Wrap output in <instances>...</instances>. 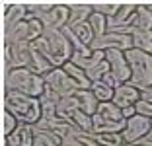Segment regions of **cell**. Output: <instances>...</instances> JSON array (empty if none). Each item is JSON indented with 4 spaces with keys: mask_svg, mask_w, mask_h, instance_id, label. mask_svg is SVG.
Wrapping results in <instances>:
<instances>
[{
    "mask_svg": "<svg viewBox=\"0 0 152 146\" xmlns=\"http://www.w3.org/2000/svg\"><path fill=\"white\" fill-rule=\"evenodd\" d=\"M33 45L55 68H63L66 62H70L72 53H74L63 29H45V33Z\"/></svg>",
    "mask_w": 152,
    "mask_h": 146,
    "instance_id": "1",
    "label": "cell"
},
{
    "mask_svg": "<svg viewBox=\"0 0 152 146\" xmlns=\"http://www.w3.org/2000/svg\"><path fill=\"white\" fill-rule=\"evenodd\" d=\"M4 109L10 111L20 123L37 125L41 119V99L20 92H6Z\"/></svg>",
    "mask_w": 152,
    "mask_h": 146,
    "instance_id": "2",
    "label": "cell"
},
{
    "mask_svg": "<svg viewBox=\"0 0 152 146\" xmlns=\"http://www.w3.org/2000/svg\"><path fill=\"white\" fill-rule=\"evenodd\" d=\"M4 88L6 92H20L26 96L41 97L45 92V80L43 76L31 72L29 68H16V70L6 72Z\"/></svg>",
    "mask_w": 152,
    "mask_h": 146,
    "instance_id": "3",
    "label": "cell"
},
{
    "mask_svg": "<svg viewBox=\"0 0 152 146\" xmlns=\"http://www.w3.org/2000/svg\"><path fill=\"white\" fill-rule=\"evenodd\" d=\"M125 58L131 66V80L129 84L142 92L152 86V55L139 51V49H129L125 51Z\"/></svg>",
    "mask_w": 152,
    "mask_h": 146,
    "instance_id": "4",
    "label": "cell"
},
{
    "mask_svg": "<svg viewBox=\"0 0 152 146\" xmlns=\"http://www.w3.org/2000/svg\"><path fill=\"white\" fill-rule=\"evenodd\" d=\"M150 131H152L150 119L137 113L134 117L127 119V127L121 131V137H123V142H125V146H127V144H137V142L142 140V138L146 137Z\"/></svg>",
    "mask_w": 152,
    "mask_h": 146,
    "instance_id": "5",
    "label": "cell"
},
{
    "mask_svg": "<svg viewBox=\"0 0 152 146\" xmlns=\"http://www.w3.org/2000/svg\"><path fill=\"white\" fill-rule=\"evenodd\" d=\"M90 49L92 51H111V49H115V51H129V49H133V41H131V35H125V33H117V31H107L105 35L102 37H96L94 43L90 45Z\"/></svg>",
    "mask_w": 152,
    "mask_h": 146,
    "instance_id": "6",
    "label": "cell"
},
{
    "mask_svg": "<svg viewBox=\"0 0 152 146\" xmlns=\"http://www.w3.org/2000/svg\"><path fill=\"white\" fill-rule=\"evenodd\" d=\"M43 80H45V86H47V88H51L53 92H57L61 97H64V96H74V93L78 92L76 84L72 82L70 76L64 72V68H53L49 74L43 76Z\"/></svg>",
    "mask_w": 152,
    "mask_h": 146,
    "instance_id": "7",
    "label": "cell"
},
{
    "mask_svg": "<svg viewBox=\"0 0 152 146\" xmlns=\"http://www.w3.org/2000/svg\"><path fill=\"white\" fill-rule=\"evenodd\" d=\"M105 61L109 62V72L111 76L117 80V84H127L131 80V66L125 58V53L123 51H105Z\"/></svg>",
    "mask_w": 152,
    "mask_h": 146,
    "instance_id": "8",
    "label": "cell"
},
{
    "mask_svg": "<svg viewBox=\"0 0 152 146\" xmlns=\"http://www.w3.org/2000/svg\"><path fill=\"white\" fill-rule=\"evenodd\" d=\"M70 20V6L68 4H53V8L41 18L45 29H64Z\"/></svg>",
    "mask_w": 152,
    "mask_h": 146,
    "instance_id": "9",
    "label": "cell"
},
{
    "mask_svg": "<svg viewBox=\"0 0 152 146\" xmlns=\"http://www.w3.org/2000/svg\"><path fill=\"white\" fill-rule=\"evenodd\" d=\"M84 72L90 78V82H99L109 72V62L105 61V53L103 51H94V55L86 62Z\"/></svg>",
    "mask_w": 152,
    "mask_h": 146,
    "instance_id": "10",
    "label": "cell"
},
{
    "mask_svg": "<svg viewBox=\"0 0 152 146\" xmlns=\"http://www.w3.org/2000/svg\"><path fill=\"white\" fill-rule=\"evenodd\" d=\"M139 99H140V92L127 82V84H121V86L115 88L111 101L115 103L119 109H127V107H133Z\"/></svg>",
    "mask_w": 152,
    "mask_h": 146,
    "instance_id": "11",
    "label": "cell"
},
{
    "mask_svg": "<svg viewBox=\"0 0 152 146\" xmlns=\"http://www.w3.org/2000/svg\"><path fill=\"white\" fill-rule=\"evenodd\" d=\"M134 12H137V6H134V4H121L119 12H117L113 18L107 20V31H117V29L131 27Z\"/></svg>",
    "mask_w": 152,
    "mask_h": 146,
    "instance_id": "12",
    "label": "cell"
},
{
    "mask_svg": "<svg viewBox=\"0 0 152 146\" xmlns=\"http://www.w3.org/2000/svg\"><path fill=\"white\" fill-rule=\"evenodd\" d=\"M33 140H35L33 125L20 123L18 128L6 138V146H33Z\"/></svg>",
    "mask_w": 152,
    "mask_h": 146,
    "instance_id": "13",
    "label": "cell"
},
{
    "mask_svg": "<svg viewBox=\"0 0 152 146\" xmlns=\"http://www.w3.org/2000/svg\"><path fill=\"white\" fill-rule=\"evenodd\" d=\"M29 12H27V6L23 4H12L6 6V16H4V33L6 31H12L16 26H20L22 22H26Z\"/></svg>",
    "mask_w": 152,
    "mask_h": 146,
    "instance_id": "14",
    "label": "cell"
},
{
    "mask_svg": "<svg viewBox=\"0 0 152 146\" xmlns=\"http://www.w3.org/2000/svg\"><path fill=\"white\" fill-rule=\"evenodd\" d=\"M92 125H94L92 133L107 134V133H121L127 127V121H109V119H103L99 113H94L92 115Z\"/></svg>",
    "mask_w": 152,
    "mask_h": 146,
    "instance_id": "15",
    "label": "cell"
},
{
    "mask_svg": "<svg viewBox=\"0 0 152 146\" xmlns=\"http://www.w3.org/2000/svg\"><path fill=\"white\" fill-rule=\"evenodd\" d=\"M76 111H80V103H78L76 93H74V96L61 97V101L57 103V117H61V119L72 121V115H74Z\"/></svg>",
    "mask_w": 152,
    "mask_h": 146,
    "instance_id": "16",
    "label": "cell"
},
{
    "mask_svg": "<svg viewBox=\"0 0 152 146\" xmlns=\"http://www.w3.org/2000/svg\"><path fill=\"white\" fill-rule=\"evenodd\" d=\"M68 6H70V20H68L66 27H76L80 23L88 22L90 16L94 14L92 4H68Z\"/></svg>",
    "mask_w": 152,
    "mask_h": 146,
    "instance_id": "17",
    "label": "cell"
},
{
    "mask_svg": "<svg viewBox=\"0 0 152 146\" xmlns=\"http://www.w3.org/2000/svg\"><path fill=\"white\" fill-rule=\"evenodd\" d=\"M131 26L142 31H152V12L146 4L137 6V12L133 14V23Z\"/></svg>",
    "mask_w": 152,
    "mask_h": 146,
    "instance_id": "18",
    "label": "cell"
},
{
    "mask_svg": "<svg viewBox=\"0 0 152 146\" xmlns=\"http://www.w3.org/2000/svg\"><path fill=\"white\" fill-rule=\"evenodd\" d=\"M63 68H64V72L72 78V82L76 84V88H78V90H90V88H92L90 78L86 76V72L82 70L80 66H76V64H72V62H66Z\"/></svg>",
    "mask_w": 152,
    "mask_h": 146,
    "instance_id": "19",
    "label": "cell"
},
{
    "mask_svg": "<svg viewBox=\"0 0 152 146\" xmlns=\"http://www.w3.org/2000/svg\"><path fill=\"white\" fill-rule=\"evenodd\" d=\"M131 41H133V49H139V51L152 55V31H142V29L133 27Z\"/></svg>",
    "mask_w": 152,
    "mask_h": 146,
    "instance_id": "20",
    "label": "cell"
},
{
    "mask_svg": "<svg viewBox=\"0 0 152 146\" xmlns=\"http://www.w3.org/2000/svg\"><path fill=\"white\" fill-rule=\"evenodd\" d=\"M76 97H78V103H80V111H84L88 115L98 113L99 101H98V97L92 93V90H78V92H76Z\"/></svg>",
    "mask_w": 152,
    "mask_h": 146,
    "instance_id": "21",
    "label": "cell"
},
{
    "mask_svg": "<svg viewBox=\"0 0 152 146\" xmlns=\"http://www.w3.org/2000/svg\"><path fill=\"white\" fill-rule=\"evenodd\" d=\"M35 140H33V146H61L63 138L58 137L53 131H41V128H35Z\"/></svg>",
    "mask_w": 152,
    "mask_h": 146,
    "instance_id": "22",
    "label": "cell"
},
{
    "mask_svg": "<svg viewBox=\"0 0 152 146\" xmlns=\"http://www.w3.org/2000/svg\"><path fill=\"white\" fill-rule=\"evenodd\" d=\"M98 113L103 117V119H109V121H127L125 117H123V111H121L113 101H103V103H99Z\"/></svg>",
    "mask_w": 152,
    "mask_h": 146,
    "instance_id": "23",
    "label": "cell"
},
{
    "mask_svg": "<svg viewBox=\"0 0 152 146\" xmlns=\"http://www.w3.org/2000/svg\"><path fill=\"white\" fill-rule=\"evenodd\" d=\"M70 29H72V33H74V35L86 45V47H90V45L94 43L96 35H94V31H92V27H90L88 22L80 23V26H76V27H70Z\"/></svg>",
    "mask_w": 152,
    "mask_h": 146,
    "instance_id": "24",
    "label": "cell"
},
{
    "mask_svg": "<svg viewBox=\"0 0 152 146\" xmlns=\"http://www.w3.org/2000/svg\"><path fill=\"white\" fill-rule=\"evenodd\" d=\"M88 23H90V27H92V31H94L96 37H102V35L107 33V18L102 16V14H96L94 12L92 16H90Z\"/></svg>",
    "mask_w": 152,
    "mask_h": 146,
    "instance_id": "25",
    "label": "cell"
},
{
    "mask_svg": "<svg viewBox=\"0 0 152 146\" xmlns=\"http://www.w3.org/2000/svg\"><path fill=\"white\" fill-rule=\"evenodd\" d=\"M92 93H94L96 97H98V101L103 103V101H111L113 99V92L115 90L109 88L107 84H103V82H92Z\"/></svg>",
    "mask_w": 152,
    "mask_h": 146,
    "instance_id": "26",
    "label": "cell"
},
{
    "mask_svg": "<svg viewBox=\"0 0 152 146\" xmlns=\"http://www.w3.org/2000/svg\"><path fill=\"white\" fill-rule=\"evenodd\" d=\"M94 138L99 146H125L121 133H107V134H96L94 133Z\"/></svg>",
    "mask_w": 152,
    "mask_h": 146,
    "instance_id": "27",
    "label": "cell"
},
{
    "mask_svg": "<svg viewBox=\"0 0 152 146\" xmlns=\"http://www.w3.org/2000/svg\"><path fill=\"white\" fill-rule=\"evenodd\" d=\"M72 123L80 128V131H86V133H92V128H94V125H92V115H88L84 111H76L74 115H72Z\"/></svg>",
    "mask_w": 152,
    "mask_h": 146,
    "instance_id": "28",
    "label": "cell"
},
{
    "mask_svg": "<svg viewBox=\"0 0 152 146\" xmlns=\"http://www.w3.org/2000/svg\"><path fill=\"white\" fill-rule=\"evenodd\" d=\"M2 123H4V127H2V131H4V137L8 138L10 134L18 128V125H20V121L16 119V117L10 113V111H6L4 109V115H2Z\"/></svg>",
    "mask_w": 152,
    "mask_h": 146,
    "instance_id": "29",
    "label": "cell"
},
{
    "mask_svg": "<svg viewBox=\"0 0 152 146\" xmlns=\"http://www.w3.org/2000/svg\"><path fill=\"white\" fill-rule=\"evenodd\" d=\"M119 6L121 4H92V8H94L96 14H102V16H105L109 20L119 12Z\"/></svg>",
    "mask_w": 152,
    "mask_h": 146,
    "instance_id": "30",
    "label": "cell"
},
{
    "mask_svg": "<svg viewBox=\"0 0 152 146\" xmlns=\"http://www.w3.org/2000/svg\"><path fill=\"white\" fill-rule=\"evenodd\" d=\"M51 8H53V4H29L27 6V12H29V18L41 20Z\"/></svg>",
    "mask_w": 152,
    "mask_h": 146,
    "instance_id": "31",
    "label": "cell"
},
{
    "mask_svg": "<svg viewBox=\"0 0 152 146\" xmlns=\"http://www.w3.org/2000/svg\"><path fill=\"white\" fill-rule=\"evenodd\" d=\"M134 109H137V113H139V115H144V117H148V119L152 121V103L139 99V101L134 103Z\"/></svg>",
    "mask_w": 152,
    "mask_h": 146,
    "instance_id": "32",
    "label": "cell"
},
{
    "mask_svg": "<svg viewBox=\"0 0 152 146\" xmlns=\"http://www.w3.org/2000/svg\"><path fill=\"white\" fill-rule=\"evenodd\" d=\"M99 82H103V84H107L109 88H113V90H115L117 86H119V84H117V80H115V78H113V76H111V72H107V74L103 76V78L99 80Z\"/></svg>",
    "mask_w": 152,
    "mask_h": 146,
    "instance_id": "33",
    "label": "cell"
},
{
    "mask_svg": "<svg viewBox=\"0 0 152 146\" xmlns=\"http://www.w3.org/2000/svg\"><path fill=\"white\" fill-rule=\"evenodd\" d=\"M140 99H142V101H148V103H152V86L140 92Z\"/></svg>",
    "mask_w": 152,
    "mask_h": 146,
    "instance_id": "34",
    "label": "cell"
},
{
    "mask_svg": "<svg viewBox=\"0 0 152 146\" xmlns=\"http://www.w3.org/2000/svg\"><path fill=\"white\" fill-rule=\"evenodd\" d=\"M121 111H123V117H125V119H131V117L137 115V109H134V105H133V107H127V109H121Z\"/></svg>",
    "mask_w": 152,
    "mask_h": 146,
    "instance_id": "35",
    "label": "cell"
},
{
    "mask_svg": "<svg viewBox=\"0 0 152 146\" xmlns=\"http://www.w3.org/2000/svg\"><path fill=\"white\" fill-rule=\"evenodd\" d=\"M137 144H139V146H152V131H150V133H148L146 137L142 138V140L137 142Z\"/></svg>",
    "mask_w": 152,
    "mask_h": 146,
    "instance_id": "36",
    "label": "cell"
},
{
    "mask_svg": "<svg viewBox=\"0 0 152 146\" xmlns=\"http://www.w3.org/2000/svg\"><path fill=\"white\" fill-rule=\"evenodd\" d=\"M148 8H150V12H152V4H150V6H148Z\"/></svg>",
    "mask_w": 152,
    "mask_h": 146,
    "instance_id": "37",
    "label": "cell"
},
{
    "mask_svg": "<svg viewBox=\"0 0 152 146\" xmlns=\"http://www.w3.org/2000/svg\"><path fill=\"white\" fill-rule=\"evenodd\" d=\"M150 123H152V121H150Z\"/></svg>",
    "mask_w": 152,
    "mask_h": 146,
    "instance_id": "38",
    "label": "cell"
}]
</instances>
